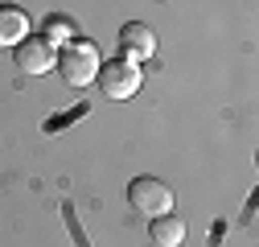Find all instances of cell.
<instances>
[{"instance_id": "cell-3", "label": "cell", "mask_w": 259, "mask_h": 247, "mask_svg": "<svg viewBox=\"0 0 259 247\" xmlns=\"http://www.w3.org/2000/svg\"><path fill=\"white\" fill-rule=\"evenodd\" d=\"M103 87V95L107 99H132L136 91H140V66L136 62H127V58H115V62H103L99 66V78H95Z\"/></svg>"}, {"instance_id": "cell-5", "label": "cell", "mask_w": 259, "mask_h": 247, "mask_svg": "<svg viewBox=\"0 0 259 247\" xmlns=\"http://www.w3.org/2000/svg\"><path fill=\"white\" fill-rule=\"evenodd\" d=\"M119 50H123L127 62H136V66H140L144 58L156 54V33H152L144 21H127V25H119Z\"/></svg>"}, {"instance_id": "cell-6", "label": "cell", "mask_w": 259, "mask_h": 247, "mask_svg": "<svg viewBox=\"0 0 259 247\" xmlns=\"http://www.w3.org/2000/svg\"><path fill=\"white\" fill-rule=\"evenodd\" d=\"M29 37V17L21 9H0V50H17Z\"/></svg>"}, {"instance_id": "cell-8", "label": "cell", "mask_w": 259, "mask_h": 247, "mask_svg": "<svg viewBox=\"0 0 259 247\" xmlns=\"http://www.w3.org/2000/svg\"><path fill=\"white\" fill-rule=\"evenodd\" d=\"M41 37H46V42H50V46L58 50V46L74 42V25H70L66 17H50V21H46V33H41Z\"/></svg>"}, {"instance_id": "cell-2", "label": "cell", "mask_w": 259, "mask_h": 247, "mask_svg": "<svg viewBox=\"0 0 259 247\" xmlns=\"http://www.w3.org/2000/svg\"><path fill=\"white\" fill-rule=\"evenodd\" d=\"M127 202H132V210H140L144 219L173 214V190L160 177H136L132 185H127Z\"/></svg>"}, {"instance_id": "cell-1", "label": "cell", "mask_w": 259, "mask_h": 247, "mask_svg": "<svg viewBox=\"0 0 259 247\" xmlns=\"http://www.w3.org/2000/svg\"><path fill=\"white\" fill-rule=\"evenodd\" d=\"M99 66H103L99 50L91 42H82V37H74V42H66L58 50V70L66 78V87H91L99 78Z\"/></svg>"}, {"instance_id": "cell-4", "label": "cell", "mask_w": 259, "mask_h": 247, "mask_svg": "<svg viewBox=\"0 0 259 247\" xmlns=\"http://www.w3.org/2000/svg\"><path fill=\"white\" fill-rule=\"evenodd\" d=\"M17 70L21 74H50V70H58V50L46 37H25L17 46Z\"/></svg>"}, {"instance_id": "cell-7", "label": "cell", "mask_w": 259, "mask_h": 247, "mask_svg": "<svg viewBox=\"0 0 259 247\" xmlns=\"http://www.w3.org/2000/svg\"><path fill=\"white\" fill-rule=\"evenodd\" d=\"M148 239H152V247H181L185 243V223L177 214H160L148 227Z\"/></svg>"}]
</instances>
